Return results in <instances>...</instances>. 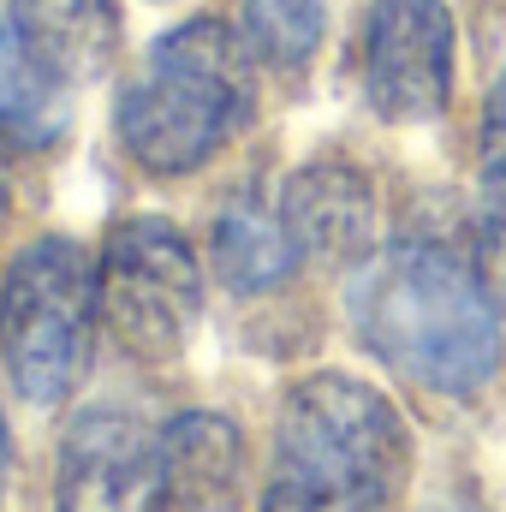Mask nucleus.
Instances as JSON below:
<instances>
[{"instance_id": "f257e3e1", "label": "nucleus", "mask_w": 506, "mask_h": 512, "mask_svg": "<svg viewBox=\"0 0 506 512\" xmlns=\"http://www.w3.org/2000/svg\"><path fill=\"white\" fill-rule=\"evenodd\" d=\"M352 328L381 364L435 393H471L501 364V310L477 268L405 239L358 262Z\"/></svg>"}, {"instance_id": "ddd939ff", "label": "nucleus", "mask_w": 506, "mask_h": 512, "mask_svg": "<svg viewBox=\"0 0 506 512\" xmlns=\"http://www.w3.org/2000/svg\"><path fill=\"white\" fill-rule=\"evenodd\" d=\"M328 0H245V30L251 48L268 66H304L322 42Z\"/></svg>"}, {"instance_id": "4468645a", "label": "nucleus", "mask_w": 506, "mask_h": 512, "mask_svg": "<svg viewBox=\"0 0 506 512\" xmlns=\"http://www.w3.org/2000/svg\"><path fill=\"white\" fill-rule=\"evenodd\" d=\"M483 197L489 209L506 215V72L489 90V108H483Z\"/></svg>"}, {"instance_id": "f8f14e48", "label": "nucleus", "mask_w": 506, "mask_h": 512, "mask_svg": "<svg viewBox=\"0 0 506 512\" xmlns=\"http://www.w3.org/2000/svg\"><path fill=\"white\" fill-rule=\"evenodd\" d=\"M209 245H215V274L233 292H268L298 262V245H292L286 221H274L256 197H233L215 215V239Z\"/></svg>"}, {"instance_id": "0eeeda50", "label": "nucleus", "mask_w": 506, "mask_h": 512, "mask_svg": "<svg viewBox=\"0 0 506 512\" xmlns=\"http://www.w3.org/2000/svg\"><path fill=\"white\" fill-rule=\"evenodd\" d=\"M54 512H167L161 435L126 411H84L60 441Z\"/></svg>"}, {"instance_id": "9d476101", "label": "nucleus", "mask_w": 506, "mask_h": 512, "mask_svg": "<svg viewBox=\"0 0 506 512\" xmlns=\"http://www.w3.org/2000/svg\"><path fill=\"white\" fill-rule=\"evenodd\" d=\"M12 30L66 84L102 78L114 66V54H120L114 0H12Z\"/></svg>"}, {"instance_id": "7ed1b4c3", "label": "nucleus", "mask_w": 506, "mask_h": 512, "mask_svg": "<svg viewBox=\"0 0 506 512\" xmlns=\"http://www.w3.org/2000/svg\"><path fill=\"white\" fill-rule=\"evenodd\" d=\"M251 114V60L221 18L167 30L120 90V137L149 173L203 167Z\"/></svg>"}, {"instance_id": "20e7f679", "label": "nucleus", "mask_w": 506, "mask_h": 512, "mask_svg": "<svg viewBox=\"0 0 506 512\" xmlns=\"http://www.w3.org/2000/svg\"><path fill=\"white\" fill-rule=\"evenodd\" d=\"M96 310V268L72 239H36L12 256L0 286V358L24 399L54 405L78 387Z\"/></svg>"}, {"instance_id": "423d86ee", "label": "nucleus", "mask_w": 506, "mask_h": 512, "mask_svg": "<svg viewBox=\"0 0 506 512\" xmlns=\"http://www.w3.org/2000/svg\"><path fill=\"white\" fill-rule=\"evenodd\" d=\"M364 90L393 126H423L447 108L453 12L441 0H376L364 36Z\"/></svg>"}, {"instance_id": "f3484780", "label": "nucleus", "mask_w": 506, "mask_h": 512, "mask_svg": "<svg viewBox=\"0 0 506 512\" xmlns=\"http://www.w3.org/2000/svg\"><path fill=\"white\" fill-rule=\"evenodd\" d=\"M0 209H6V173H0Z\"/></svg>"}, {"instance_id": "dca6fc26", "label": "nucleus", "mask_w": 506, "mask_h": 512, "mask_svg": "<svg viewBox=\"0 0 506 512\" xmlns=\"http://www.w3.org/2000/svg\"><path fill=\"white\" fill-rule=\"evenodd\" d=\"M0 495H6V417H0Z\"/></svg>"}, {"instance_id": "9b49d317", "label": "nucleus", "mask_w": 506, "mask_h": 512, "mask_svg": "<svg viewBox=\"0 0 506 512\" xmlns=\"http://www.w3.org/2000/svg\"><path fill=\"white\" fill-rule=\"evenodd\" d=\"M72 120L66 102V78H54L24 36L12 30V18H0V137L18 149H48Z\"/></svg>"}, {"instance_id": "2eb2a0df", "label": "nucleus", "mask_w": 506, "mask_h": 512, "mask_svg": "<svg viewBox=\"0 0 506 512\" xmlns=\"http://www.w3.org/2000/svg\"><path fill=\"white\" fill-rule=\"evenodd\" d=\"M477 256H483V286L506 298V215H501V209H489V215H483Z\"/></svg>"}, {"instance_id": "39448f33", "label": "nucleus", "mask_w": 506, "mask_h": 512, "mask_svg": "<svg viewBox=\"0 0 506 512\" xmlns=\"http://www.w3.org/2000/svg\"><path fill=\"white\" fill-rule=\"evenodd\" d=\"M96 298H102V316H108L114 340L131 358L161 364L197 328L203 274H197L191 245L167 221L143 215V221H126L108 239V256L96 268Z\"/></svg>"}, {"instance_id": "f03ea898", "label": "nucleus", "mask_w": 506, "mask_h": 512, "mask_svg": "<svg viewBox=\"0 0 506 512\" xmlns=\"http://www.w3.org/2000/svg\"><path fill=\"white\" fill-rule=\"evenodd\" d=\"M405 459V423L376 387L310 376L286 393L262 512H387Z\"/></svg>"}, {"instance_id": "1a4fd4ad", "label": "nucleus", "mask_w": 506, "mask_h": 512, "mask_svg": "<svg viewBox=\"0 0 506 512\" xmlns=\"http://www.w3.org/2000/svg\"><path fill=\"white\" fill-rule=\"evenodd\" d=\"M167 495L185 512H233L245 489V441L215 411H185L161 429Z\"/></svg>"}, {"instance_id": "6e6552de", "label": "nucleus", "mask_w": 506, "mask_h": 512, "mask_svg": "<svg viewBox=\"0 0 506 512\" xmlns=\"http://www.w3.org/2000/svg\"><path fill=\"white\" fill-rule=\"evenodd\" d=\"M280 221H286L298 256H310V262H328V268L364 262L370 239H376V191L346 161H310L292 173Z\"/></svg>"}]
</instances>
